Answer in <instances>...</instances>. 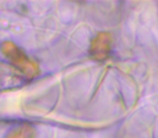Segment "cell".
Listing matches in <instances>:
<instances>
[{
  "mask_svg": "<svg viewBox=\"0 0 158 138\" xmlns=\"http://www.w3.org/2000/svg\"><path fill=\"white\" fill-rule=\"evenodd\" d=\"M1 51L6 58L10 59V62L19 68L27 78L31 79L35 78L37 75H39L40 68L35 62H33L31 58L25 54L23 50L19 48L15 43L11 41H6L1 44Z\"/></svg>",
  "mask_w": 158,
  "mask_h": 138,
  "instance_id": "1",
  "label": "cell"
},
{
  "mask_svg": "<svg viewBox=\"0 0 158 138\" xmlns=\"http://www.w3.org/2000/svg\"><path fill=\"white\" fill-rule=\"evenodd\" d=\"M113 38L110 32H101L92 40L89 45V55L96 62H103L109 57L112 50Z\"/></svg>",
  "mask_w": 158,
  "mask_h": 138,
  "instance_id": "2",
  "label": "cell"
},
{
  "mask_svg": "<svg viewBox=\"0 0 158 138\" xmlns=\"http://www.w3.org/2000/svg\"><path fill=\"white\" fill-rule=\"evenodd\" d=\"M35 130L30 125H21L11 130L4 138H35Z\"/></svg>",
  "mask_w": 158,
  "mask_h": 138,
  "instance_id": "3",
  "label": "cell"
}]
</instances>
